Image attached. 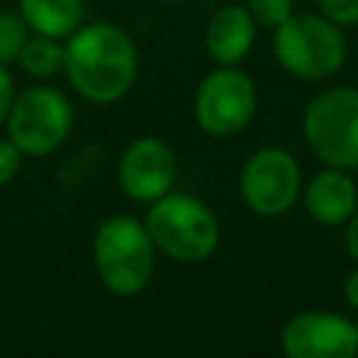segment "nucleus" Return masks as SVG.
<instances>
[{
    "mask_svg": "<svg viewBox=\"0 0 358 358\" xmlns=\"http://www.w3.org/2000/svg\"><path fill=\"white\" fill-rule=\"evenodd\" d=\"M17 11L34 34L67 39L84 22V0H17Z\"/></svg>",
    "mask_w": 358,
    "mask_h": 358,
    "instance_id": "nucleus-13",
    "label": "nucleus"
},
{
    "mask_svg": "<svg viewBox=\"0 0 358 358\" xmlns=\"http://www.w3.org/2000/svg\"><path fill=\"white\" fill-rule=\"evenodd\" d=\"M22 151L17 148V143L11 137H0V187L11 185L22 168Z\"/></svg>",
    "mask_w": 358,
    "mask_h": 358,
    "instance_id": "nucleus-18",
    "label": "nucleus"
},
{
    "mask_svg": "<svg viewBox=\"0 0 358 358\" xmlns=\"http://www.w3.org/2000/svg\"><path fill=\"white\" fill-rule=\"evenodd\" d=\"M344 302L358 310V266H355V268L347 274V280H344Z\"/></svg>",
    "mask_w": 358,
    "mask_h": 358,
    "instance_id": "nucleus-21",
    "label": "nucleus"
},
{
    "mask_svg": "<svg viewBox=\"0 0 358 358\" xmlns=\"http://www.w3.org/2000/svg\"><path fill=\"white\" fill-rule=\"evenodd\" d=\"M137 48L126 28L109 20L81 22L64 39L67 84L90 103H115L137 81Z\"/></svg>",
    "mask_w": 358,
    "mask_h": 358,
    "instance_id": "nucleus-1",
    "label": "nucleus"
},
{
    "mask_svg": "<svg viewBox=\"0 0 358 358\" xmlns=\"http://www.w3.org/2000/svg\"><path fill=\"white\" fill-rule=\"evenodd\" d=\"M238 190L243 204L263 218L285 215L302 193V168L282 145H263L252 151L241 168Z\"/></svg>",
    "mask_w": 358,
    "mask_h": 358,
    "instance_id": "nucleus-8",
    "label": "nucleus"
},
{
    "mask_svg": "<svg viewBox=\"0 0 358 358\" xmlns=\"http://www.w3.org/2000/svg\"><path fill=\"white\" fill-rule=\"evenodd\" d=\"M257 36V22L246 11V6L224 3L213 11L204 28V48L215 64H241Z\"/></svg>",
    "mask_w": 358,
    "mask_h": 358,
    "instance_id": "nucleus-12",
    "label": "nucleus"
},
{
    "mask_svg": "<svg viewBox=\"0 0 358 358\" xmlns=\"http://www.w3.org/2000/svg\"><path fill=\"white\" fill-rule=\"evenodd\" d=\"M355 333H358V319H355Z\"/></svg>",
    "mask_w": 358,
    "mask_h": 358,
    "instance_id": "nucleus-23",
    "label": "nucleus"
},
{
    "mask_svg": "<svg viewBox=\"0 0 358 358\" xmlns=\"http://www.w3.org/2000/svg\"><path fill=\"white\" fill-rule=\"evenodd\" d=\"M3 126L25 157H48L73 131V103L50 84H31L14 95Z\"/></svg>",
    "mask_w": 358,
    "mask_h": 358,
    "instance_id": "nucleus-6",
    "label": "nucleus"
},
{
    "mask_svg": "<svg viewBox=\"0 0 358 358\" xmlns=\"http://www.w3.org/2000/svg\"><path fill=\"white\" fill-rule=\"evenodd\" d=\"M157 255L145 221L126 213L103 218L92 235V263L112 296H137L154 277Z\"/></svg>",
    "mask_w": 358,
    "mask_h": 358,
    "instance_id": "nucleus-2",
    "label": "nucleus"
},
{
    "mask_svg": "<svg viewBox=\"0 0 358 358\" xmlns=\"http://www.w3.org/2000/svg\"><path fill=\"white\" fill-rule=\"evenodd\" d=\"M257 115V87L238 64L210 70L193 95V117L199 129L215 140L241 134Z\"/></svg>",
    "mask_w": 358,
    "mask_h": 358,
    "instance_id": "nucleus-7",
    "label": "nucleus"
},
{
    "mask_svg": "<svg viewBox=\"0 0 358 358\" xmlns=\"http://www.w3.org/2000/svg\"><path fill=\"white\" fill-rule=\"evenodd\" d=\"M308 148L330 168H358V87H330L313 95L302 112Z\"/></svg>",
    "mask_w": 358,
    "mask_h": 358,
    "instance_id": "nucleus-5",
    "label": "nucleus"
},
{
    "mask_svg": "<svg viewBox=\"0 0 358 358\" xmlns=\"http://www.w3.org/2000/svg\"><path fill=\"white\" fill-rule=\"evenodd\" d=\"M159 3H168V6H173V3H182V0H159Z\"/></svg>",
    "mask_w": 358,
    "mask_h": 358,
    "instance_id": "nucleus-22",
    "label": "nucleus"
},
{
    "mask_svg": "<svg viewBox=\"0 0 358 358\" xmlns=\"http://www.w3.org/2000/svg\"><path fill=\"white\" fill-rule=\"evenodd\" d=\"M344 246H347V255L355 260V266H358V210L347 218V224H344Z\"/></svg>",
    "mask_w": 358,
    "mask_h": 358,
    "instance_id": "nucleus-20",
    "label": "nucleus"
},
{
    "mask_svg": "<svg viewBox=\"0 0 358 358\" xmlns=\"http://www.w3.org/2000/svg\"><path fill=\"white\" fill-rule=\"evenodd\" d=\"M176 176L179 159L173 148L154 134L134 137L117 159V187L126 199L140 204H151L159 196L171 193Z\"/></svg>",
    "mask_w": 358,
    "mask_h": 358,
    "instance_id": "nucleus-10",
    "label": "nucleus"
},
{
    "mask_svg": "<svg viewBox=\"0 0 358 358\" xmlns=\"http://www.w3.org/2000/svg\"><path fill=\"white\" fill-rule=\"evenodd\" d=\"M145 229L159 255L179 263H201L215 255L221 243L218 215L193 193H165L148 204Z\"/></svg>",
    "mask_w": 358,
    "mask_h": 358,
    "instance_id": "nucleus-3",
    "label": "nucleus"
},
{
    "mask_svg": "<svg viewBox=\"0 0 358 358\" xmlns=\"http://www.w3.org/2000/svg\"><path fill=\"white\" fill-rule=\"evenodd\" d=\"M302 204L319 227H341L358 210V187L350 179V171L324 165L305 182Z\"/></svg>",
    "mask_w": 358,
    "mask_h": 358,
    "instance_id": "nucleus-11",
    "label": "nucleus"
},
{
    "mask_svg": "<svg viewBox=\"0 0 358 358\" xmlns=\"http://www.w3.org/2000/svg\"><path fill=\"white\" fill-rule=\"evenodd\" d=\"M246 11L257 22V28H277L294 14V0H246Z\"/></svg>",
    "mask_w": 358,
    "mask_h": 358,
    "instance_id": "nucleus-16",
    "label": "nucleus"
},
{
    "mask_svg": "<svg viewBox=\"0 0 358 358\" xmlns=\"http://www.w3.org/2000/svg\"><path fill=\"white\" fill-rule=\"evenodd\" d=\"M31 36L28 22L20 11H0V64H14Z\"/></svg>",
    "mask_w": 358,
    "mask_h": 358,
    "instance_id": "nucleus-15",
    "label": "nucleus"
},
{
    "mask_svg": "<svg viewBox=\"0 0 358 358\" xmlns=\"http://www.w3.org/2000/svg\"><path fill=\"white\" fill-rule=\"evenodd\" d=\"M280 350L288 358H355V322L336 310H299L282 324Z\"/></svg>",
    "mask_w": 358,
    "mask_h": 358,
    "instance_id": "nucleus-9",
    "label": "nucleus"
},
{
    "mask_svg": "<svg viewBox=\"0 0 358 358\" xmlns=\"http://www.w3.org/2000/svg\"><path fill=\"white\" fill-rule=\"evenodd\" d=\"M14 95H17V90H14V78L8 73V64H0V126L8 117V109H11Z\"/></svg>",
    "mask_w": 358,
    "mask_h": 358,
    "instance_id": "nucleus-19",
    "label": "nucleus"
},
{
    "mask_svg": "<svg viewBox=\"0 0 358 358\" xmlns=\"http://www.w3.org/2000/svg\"><path fill=\"white\" fill-rule=\"evenodd\" d=\"M17 64L22 67V73H28L31 78H53L56 73H62L64 67V39L56 36H45V34H34L28 36Z\"/></svg>",
    "mask_w": 358,
    "mask_h": 358,
    "instance_id": "nucleus-14",
    "label": "nucleus"
},
{
    "mask_svg": "<svg viewBox=\"0 0 358 358\" xmlns=\"http://www.w3.org/2000/svg\"><path fill=\"white\" fill-rule=\"evenodd\" d=\"M274 59L285 73L302 81H322L336 76L347 62V39L341 25L324 14H291L274 28Z\"/></svg>",
    "mask_w": 358,
    "mask_h": 358,
    "instance_id": "nucleus-4",
    "label": "nucleus"
},
{
    "mask_svg": "<svg viewBox=\"0 0 358 358\" xmlns=\"http://www.w3.org/2000/svg\"><path fill=\"white\" fill-rule=\"evenodd\" d=\"M319 14L333 20L341 28L358 25V0H316Z\"/></svg>",
    "mask_w": 358,
    "mask_h": 358,
    "instance_id": "nucleus-17",
    "label": "nucleus"
}]
</instances>
